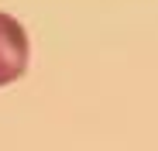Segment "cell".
<instances>
[{"instance_id":"obj_1","label":"cell","mask_w":158,"mask_h":151,"mask_svg":"<svg viewBox=\"0 0 158 151\" xmlns=\"http://www.w3.org/2000/svg\"><path fill=\"white\" fill-rule=\"evenodd\" d=\"M28 69V35L21 21L0 10V86L17 83Z\"/></svg>"}]
</instances>
